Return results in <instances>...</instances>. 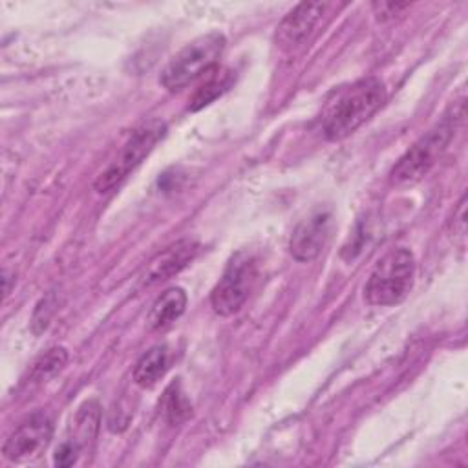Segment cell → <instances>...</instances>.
Wrapping results in <instances>:
<instances>
[{
  "instance_id": "1",
  "label": "cell",
  "mask_w": 468,
  "mask_h": 468,
  "mask_svg": "<svg viewBox=\"0 0 468 468\" xmlns=\"http://www.w3.org/2000/svg\"><path fill=\"white\" fill-rule=\"evenodd\" d=\"M388 91L380 79L367 77L340 90L322 113V133L329 141H340L371 119L386 102Z\"/></svg>"
},
{
  "instance_id": "2",
  "label": "cell",
  "mask_w": 468,
  "mask_h": 468,
  "mask_svg": "<svg viewBox=\"0 0 468 468\" xmlns=\"http://www.w3.org/2000/svg\"><path fill=\"white\" fill-rule=\"evenodd\" d=\"M463 121L464 97L453 102V106L448 108L442 119L406 150V154L391 168L389 181L393 185H406L422 179L430 172V168L439 161L442 152L448 148Z\"/></svg>"
},
{
  "instance_id": "3",
  "label": "cell",
  "mask_w": 468,
  "mask_h": 468,
  "mask_svg": "<svg viewBox=\"0 0 468 468\" xmlns=\"http://www.w3.org/2000/svg\"><path fill=\"white\" fill-rule=\"evenodd\" d=\"M415 282V256L406 247L388 250L369 272L364 298L369 305L386 307L402 302Z\"/></svg>"
},
{
  "instance_id": "4",
  "label": "cell",
  "mask_w": 468,
  "mask_h": 468,
  "mask_svg": "<svg viewBox=\"0 0 468 468\" xmlns=\"http://www.w3.org/2000/svg\"><path fill=\"white\" fill-rule=\"evenodd\" d=\"M225 44V37L218 31L194 38L168 60L159 75V82L168 91L183 90L218 66Z\"/></svg>"
},
{
  "instance_id": "5",
  "label": "cell",
  "mask_w": 468,
  "mask_h": 468,
  "mask_svg": "<svg viewBox=\"0 0 468 468\" xmlns=\"http://www.w3.org/2000/svg\"><path fill=\"white\" fill-rule=\"evenodd\" d=\"M166 133V124L161 119H150L139 124L128 141L122 144L119 155L102 170L95 183L93 188L99 194L110 192L115 188L141 161L155 148V144L165 137Z\"/></svg>"
},
{
  "instance_id": "6",
  "label": "cell",
  "mask_w": 468,
  "mask_h": 468,
  "mask_svg": "<svg viewBox=\"0 0 468 468\" xmlns=\"http://www.w3.org/2000/svg\"><path fill=\"white\" fill-rule=\"evenodd\" d=\"M258 276L256 260L247 250L230 256L225 271L210 292V305L216 314L230 316L247 302Z\"/></svg>"
},
{
  "instance_id": "7",
  "label": "cell",
  "mask_w": 468,
  "mask_h": 468,
  "mask_svg": "<svg viewBox=\"0 0 468 468\" xmlns=\"http://www.w3.org/2000/svg\"><path fill=\"white\" fill-rule=\"evenodd\" d=\"M53 422L48 413H35L24 420L4 442L2 453L11 463H27L37 459L49 444Z\"/></svg>"
},
{
  "instance_id": "8",
  "label": "cell",
  "mask_w": 468,
  "mask_h": 468,
  "mask_svg": "<svg viewBox=\"0 0 468 468\" xmlns=\"http://www.w3.org/2000/svg\"><path fill=\"white\" fill-rule=\"evenodd\" d=\"M333 229V212L329 208H316L294 227L289 239L291 256L296 261H311L318 258L327 245Z\"/></svg>"
},
{
  "instance_id": "9",
  "label": "cell",
  "mask_w": 468,
  "mask_h": 468,
  "mask_svg": "<svg viewBox=\"0 0 468 468\" xmlns=\"http://www.w3.org/2000/svg\"><path fill=\"white\" fill-rule=\"evenodd\" d=\"M333 4L327 2H302L291 9L276 27V42L283 49L303 44L320 24L322 16Z\"/></svg>"
},
{
  "instance_id": "10",
  "label": "cell",
  "mask_w": 468,
  "mask_h": 468,
  "mask_svg": "<svg viewBox=\"0 0 468 468\" xmlns=\"http://www.w3.org/2000/svg\"><path fill=\"white\" fill-rule=\"evenodd\" d=\"M199 245L192 239H179L174 245L166 247L165 250L157 252L150 263L146 265L141 283L143 285H154L163 280L172 278L181 269H185L197 254Z\"/></svg>"
},
{
  "instance_id": "11",
  "label": "cell",
  "mask_w": 468,
  "mask_h": 468,
  "mask_svg": "<svg viewBox=\"0 0 468 468\" xmlns=\"http://www.w3.org/2000/svg\"><path fill=\"white\" fill-rule=\"evenodd\" d=\"M186 309V292L181 287H170L157 296V300L152 303L146 324L152 331H159L168 327L172 322H176Z\"/></svg>"
},
{
  "instance_id": "12",
  "label": "cell",
  "mask_w": 468,
  "mask_h": 468,
  "mask_svg": "<svg viewBox=\"0 0 468 468\" xmlns=\"http://www.w3.org/2000/svg\"><path fill=\"white\" fill-rule=\"evenodd\" d=\"M170 367V349L165 344H157L150 347L146 353L139 356L133 366V382L143 388H154Z\"/></svg>"
},
{
  "instance_id": "13",
  "label": "cell",
  "mask_w": 468,
  "mask_h": 468,
  "mask_svg": "<svg viewBox=\"0 0 468 468\" xmlns=\"http://www.w3.org/2000/svg\"><path fill=\"white\" fill-rule=\"evenodd\" d=\"M101 424V406L95 399L86 400L75 413L71 428H69V441L79 446V450H84L93 439L97 437Z\"/></svg>"
},
{
  "instance_id": "14",
  "label": "cell",
  "mask_w": 468,
  "mask_h": 468,
  "mask_svg": "<svg viewBox=\"0 0 468 468\" xmlns=\"http://www.w3.org/2000/svg\"><path fill=\"white\" fill-rule=\"evenodd\" d=\"M232 71L229 69H219L218 66L210 71V77L205 84H201L196 93L192 95L190 99V104H188V110L192 112H197L201 110L203 106L210 104L214 99H218L223 91L229 90V86L232 84Z\"/></svg>"
},
{
  "instance_id": "15",
  "label": "cell",
  "mask_w": 468,
  "mask_h": 468,
  "mask_svg": "<svg viewBox=\"0 0 468 468\" xmlns=\"http://www.w3.org/2000/svg\"><path fill=\"white\" fill-rule=\"evenodd\" d=\"M159 411L165 417V420L170 424H179L181 420H185L190 415L192 404L186 399L185 391L181 389L179 382H172L165 389L163 399L159 402Z\"/></svg>"
},
{
  "instance_id": "16",
  "label": "cell",
  "mask_w": 468,
  "mask_h": 468,
  "mask_svg": "<svg viewBox=\"0 0 468 468\" xmlns=\"http://www.w3.org/2000/svg\"><path fill=\"white\" fill-rule=\"evenodd\" d=\"M68 360V353L64 347H51L48 349L35 364L31 369V380L35 382H42L49 377H53L57 371H60L64 367Z\"/></svg>"
},
{
  "instance_id": "17",
  "label": "cell",
  "mask_w": 468,
  "mask_h": 468,
  "mask_svg": "<svg viewBox=\"0 0 468 468\" xmlns=\"http://www.w3.org/2000/svg\"><path fill=\"white\" fill-rule=\"evenodd\" d=\"M80 453L79 446H75L69 439L64 441L57 450H55V464L57 466H71L77 461V455Z\"/></svg>"
},
{
  "instance_id": "18",
  "label": "cell",
  "mask_w": 468,
  "mask_h": 468,
  "mask_svg": "<svg viewBox=\"0 0 468 468\" xmlns=\"http://www.w3.org/2000/svg\"><path fill=\"white\" fill-rule=\"evenodd\" d=\"M410 7V4H395V2H375L373 9L377 13L378 20H389L395 15H399V11Z\"/></svg>"
}]
</instances>
